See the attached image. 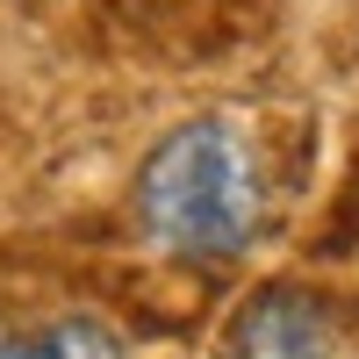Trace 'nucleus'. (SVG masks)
Instances as JSON below:
<instances>
[{
	"label": "nucleus",
	"mask_w": 359,
	"mask_h": 359,
	"mask_svg": "<svg viewBox=\"0 0 359 359\" xmlns=\"http://www.w3.org/2000/svg\"><path fill=\"white\" fill-rule=\"evenodd\" d=\"M130 208H137V230L165 259H237L266 216L259 158L245 130L223 115H194L172 137H158L137 172Z\"/></svg>",
	"instance_id": "1"
},
{
	"label": "nucleus",
	"mask_w": 359,
	"mask_h": 359,
	"mask_svg": "<svg viewBox=\"0 0 359 359\" xmlns=\"http://www.w3.org/2000/svg\"><path fill=\"white\" fill-rule=\"evenodd\" d=\"M338 309L309 287H259L223 331V359H331Z\"/></svg>",
	"instance_id": "2"
},
{
	"label": "nucleus",
	"mask_w": 359,
	"mask_h": 359,
	"mask_svg": "<svg viewBox=\"0 0 359 359\" xmlns=\"http://www.w3.org/2000/svg\"><path fill=\"white\" fill-rule=\"evenodd\" d=\"M0 359H123V338L101 316H50L36 331H0Z\"/></svg>",
	"instance_id": "3"
}]
</instances>
